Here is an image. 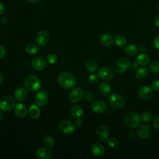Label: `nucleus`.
Returning a JSON list of instances; mask_svg holds the SVG:
<instances>
[{"label": "nucleus", "mask_w": 159, "mask_h": 159, "mask_svg": "<svg viewBox=\"0 0 159 159\" xmlns=\"http://www.w3.org/2000/svg\"><path fill=\"white\" fill-rule=\"evenodd\" d=\"M137 133L139 137L145 139L148 138L150 136L152 130L149 126L147 125H140L137 130Z\"/></svg>", "instance_id": "obj_15"}, {"label": "nucleus", "mask_w": 159, "mask_h": 159, "mask_svg": "<svg viewBox=\"0 0 159 159\" xmlns=\"http://www.w3.org/2000/svg\"><path fill=\"white\" fill-rule=\"evenodd\" d=\"M100 42L102 45L109 47L111 46L113 42V37L109 34H104L101 37Z\"/></svg>", "instance_id": "obj_21"}, {"label": "nucleus", "mask_w": 159, "mask_h": 159, "mask_svg": "<svg viewBox=\"0 0 159 159\" xmlns=\"http://www.w3.org/2000/svg\"><path fill=\"white\" fill-rule=\"evenodd\" d=\"M83 109L79 106H74L71 110V115L74 118L80 117L83 116Z\"/></svg>", "instance_id": "obj_27"}, {"label": "nucleus", "mask_w": 159, "mask_h": 159, "mask_svg": "<svg viewBox=\"0 0 159 159\" xmlns=\"http://www.w3.org/2000/svg\"><path fill=\"white\" fill-rule=\"evenodd\" d=\"M48 101V95L44 91L38 92L35 96V102L39 106H45Z\"/></svg>", "instance_id": "obj_14"}, {"label": "nucleus", "mask_w": 159, "mask_h": 159, "mask_svg": "<svg viewBox=\"0 0 159 159\" xmlns=\"http://www.w3.org/2000/svg\"><path fill=\"white\" fill-rule=\"evenodd\" d=\"M150 61L149 57L145 53H140L137 57V63L142 66H145L148 64Z\"/></svg>", "instance_id": "obj_25"}, {"label": "nucleus", "mask_w": 159, "mask_h": 159, "mask_svg": "<svg viewBox=\"0 0 159 159\" xmlns=\"http://www.w3.org/2000/svg\"><path fill=\"white\" fill-rule=\"evenodd\" d=\"M3 81V76L0 73V83Z\"/></svg>", "instance_id": "obj_47"}, {"label": "nucleus", "mask_w": 159, "mask_h": 159, "mask_svg": "<svg viewBox=\"0 0 159 159\" xmlns=\"http://www.w3.org/2000/svg\"><path fill=\"white\" fill-rule=\"evenodd\" d=\"M86 67L89 72H95L98 68V64L94 60H89L86 64Z\"/></svg>", "instance_id": "obj_26"}, {"label": "nucleus", "mask_w": 159, "mask_h": 159, "mask_svg": "<svg viewBox=\"0 0 159 159\" xmlns=\"http://www.w3.org/2000/svg\"><path fill=\"white\" fill-rule=\"evenodd\" d=\"M4 12V5L0 2V15H2Z\"/></svg>", "instance_id": "obj_44"}, {"label": "nucleus", "mask_w": 159, "mask_h": 159, "mask_svg": "<svg viewBox=\"0 0 159 159\" xmlns=\"http://www.w3.org/2000/svg\"><path fill=\"white\" fill-rule=\"evenodd\" d=\"M98 90L101 94L103 95H107L111 92V88L108 83L106 82H102L99 84Z\"/></svg>", "instance_id": "obj_23"}, {"label": "nucleus", "mask_w": 159, "mask_h": 159, "mask_svg": "<svg viewBox=\"0 0 159 159\" xmlns=\"http://www.w3.org/2000/svg\"><path fill=\"white\" fill-rule=\"evenodd\" d=\"M14 96L17 101H25L28 97L27 91L23 88H18L14 92Z\"/></svg>", "instance_id": "obj_19"}, {"label": "nucleus", "mask_w": 159, "mask_h": 159, "mask_svg": "<svg viewBox=\"0 0 159 159\" xmlns=\"http://www.w3.org/2000/svg\"><path fill=\"white\" fill-rule=\"evenodd\" d=\"M130 63L129 60L126 58H120L118 59L114 65V70L118 74H121L124 73L128 68L130 66Z\"/></svg>", "instance_id": "obj_4"}, {"label": "nucleus", "mask_w": 159, "mask_h": 159, "mask_svg": "<svg viewBox=\"0 0 159 159\" xmlns=\"http://www.w3.org/2000/svg\"><path fill=\"white\" fill-rule=\"evenodd\" d=\"M5 55H6L5 48L2 46L0 45V58H3L5 56Z\"/></svg>", "instance_id": "obj_41"}, {"label": "nucleus", "mask_w": 159, "mask_h": 159, "mask_svg": "<svg viewBox=\"0 0 159 159\" xmlns=\"http://www.w3.org/2000/svg\"><path fill=\"white\" fill-rule=\"evenodd\" d=\"M83 96V91L80 88H75L70 93L69 99L71 102L76 103L81 101Z\"/></svg>", "instance_id": "obj_11"}, {"label": "nucleus", "mask_w": 159, "mask_h": 159, "mask_svg": "<svg viewBox=\"0 0 159 159\" xmlns=\"http://www.w3.org/2000/svg\"><path fill=\"white\" fill-rule=\"evenodd\" d=\"M2 117H3V115H2V112L0 111V121L1 120V119H2Z\"/></svg>", "instance_id": "obj_48"}, {"label": "nucleus", "mask_w": 159, "mask_h": 159, "mask_svg": "<svg viewBox=\"0 0 159 159\" xmlns=\"http://www.w3.org/2000/svg\"><path fill=\"white\" fill-rule=\"evenodd\" d=\"M57 60H58L57 55L54 53H49L47 57V61L50 64L55 63L57 61Z\"/></svg>", "instance_id": "obj_34"}, {"label": "nucleus", "mask_w": 159, "mask_h": 159, "mask_svg": "<svg viewBox=\"0 0 159 159\" xmlns=\"http://www.w3.org/2000/svg\"><path fill=\"white\" fill-rule=\"evenodd\" d=\"M114 42L117 45L122 47L126 45L127 39L123 35H117L114 37Z\"/></svg>", "instance_id": "obj_29"}, {"label": "nucleus", "mask_w": 159, "mask_h": 159, "mask_svg": "<svg viewBox=\"0 0 159 159\" xmlns=\"http://www.w3.org/2000/svg\"><path fill=\"white\" fill-rule=\"evenodd\" d=\"M49 40L48 34L45 30L39 31L35 36V42L40 47L46 45Z\"/></svg>", "instance_id": "obj_8"}, {"label": "nucleus", "mask_w": 159, "mask_h": 159, "mask_svg": "<svg viewBox=\"0 0 159 159\" xmlns=\"http://www.w3.org/2000/svg\"><path fill=\"white\" fill-rule=\"evenodd\" d=\"M152 88L154 91H159V80H154L152 83Z\"/></svg>", "instance_id": "obj_38"}, {"label": "nucleus", "mask_w": 159, "mask_h": 159, "mask_svg": "<svg viewBox=\"0 0 159 159\" xmlns=\"http://www.w3.org/2000/svg\"><path fill=\"white\" fill-rule=\"evenodd\" d=\"M107 144L111 147H116L118 145V141L116 138L111 137L107 139Z\"/></svg>", "instance_id": "obj_35"}, {"label": "nucleus", "mask_w": 159, "mask_h": 159, "mask_svg": "<svg viewBox=\"0 0 159 159\" xmlns=\"http://www.w3.org/2000/svg\"><path fill=\"white\" fill-rule=\"evenodd\" d=\"M92 152L96 156H102L104 153V148L99 143L96 142L91 145Z\"/></svg>", "instance_id": "obj_20"}, {"label": "nucleus", "mask_w": 159, "mask_h": 159, "mask_svg": "<svg viewBox=\"0 0 159 159\" xmlns=\"http://www.w3.org/2000/svg\"><path fill=\"white\" fill-rule=\"evenodd\" d=\"M154 22H155V25H156L157 27H159V14H158V15L155 17V19H154Z\"/></svg>", "instance_id": "obj_43"}, {"label": "nucleus", "mask_w": 159, "mask_h": 159, "mask_svg": "<svg viewBox=\"0 0 159 159\" xmlns=\"http://www.w3.org/2000/svg\"><path fill=\"white\" fill-rule=\"evenodd\" d=\"M36 157L39 159H50L52 157L50 149L47 147H42L36 152Z\"/></svg>", "instance_id": "obj_17"}, {"label": "nucleus", "mask_w": 159, "mask_h": 159, "mask_svg": "<svg viewBox=\"0 0 159 159\" xmlns=\"http://www.w3.org/2000/svg\"><path fill=\"white\" fill-rule=\"evenodd\" d=\"M153 125L154 127L157 129H159V116L157 117L154 120H153Z\"/></svg>", "instance_id": "obj_42"}, {"label": "nucleus", "mask_w": 159, "mask_h": 159, "mask_svg": "<svg viewBox=\"0 0 159 159\" xmlns=\"http://www.w3.org/2000/svg\"><path fill=\"white\" fill-rule=\"evenodd\" d=\"M29 114L31 118L35 119L39 117L40 111L39 107L37 105L33 104L30 106V107L29 109Z\"/></svg>", "instance_id": "obj_24"}, {"label": "nucleus", "mask_w": 159, "mask_h": 159, "mask_svg": "<svg viewBox=\"0 0 159 159\" xmlns=\"http://www.w3.org/2000/svg\"><path fill=\"white\" fill-rule=\"evenodd\" d=\"M27 107L24 104L19 103L16 106L15 109H14V113L17 117L22 118L25 117L27 114Z\"/></svg>", "instance_id": "obj_18"}, {"label": "nucleus", "mask_w": 159, "mask_h": 159, "mask_svg": "<svg viewBox=\"0 0 159 159\" xmlns=\"http://www.w3.org/2000/svg\"><path fill=\"white\" fill-rule=\"evenodd\" d=\"M153 45L157 49L159 50V34L155 37L153 40Z\"/></svg>", "instance_id": "obj_39"}, {"label": "nucleus", "mask_w": 159, "mask_h": 159, "mask_svg": "<svg viewBox=\"0 0 159 159\" xmlns=\"http://www.w3.org/2000/svg\"><path fill=\"white\" fill-rule=\"evenodd\" d=\"M125 53L129 57H134L138 53V48L133 44L127 45L125 48Z\"/></svg>", "instance_id": "obj_22"}, {"label": "nucleus", "mask_w": 159, "mask_h": 159, "mask_svg": "<svg viewBox=\"0 0 159 159\" xmlns=\"http://www.w3.org/2000/svg\"><path fill=\"white\" fill-rule=\"evenodd\" d=\"M98 76L104 81H110L112 79L114 74L110 68L102 67L98 70Z\"/></svg>", "instance_id": "obj_7"}, {"label": "nucleus", "mask_w": 159, "mask_h": 159, "mask_svg": "<svg viewBox=\"0 0 159 159\" xmlns=\"http://www.w3.org/2000/svg\"><path fill=\"white\" fill-rule=\"evenodd\" d=\"M88 81L91 84H96L98 81V76L95 74L90 75L88 77Z\"/></svg>", "instance_id": "obj_36"}, {"label": "nucleus", "mask_w": 159, "mask_h": 159, "mask_svg": "<svg viewBox=\"0 0 159 159\" xmlns=\"http://www.w3.org/2000/svg\"><path fill=\"white\" fill-rule=\"evenodd\" d=\"M153 118V116L151 112H143L142 114H141V116H140V119H141V120L144 122H149L152 120Z\"/></svg>", "instance_id": "obj_33"}, {"label": "nucleus", "mask_w": 159, "mask_h": 159, "mask_svg": "<svg viewBox=\"0 0 159 159\" xmlns=\"http://www.w3.org/2000/svg\"><path fill=\"white\" fill-rule=\"evenodd\" d=\"M148 74V70L147 68H140L135 72V76L139 80H143L145 78Z\"/></svg>", "instance_id": "obj_28"}, {"label": "nucleus", "mask_w": 159, "mask_h": 159, "mask_svg": "<svg viewBox=\"0 0 159 159\" xmlns=\"http://www.w3.org/2000/svg\"><path fill=\"white\" fill-rule=\"evenodd\" d=\"M124 120L127 127L133 129L139 125L140 124L141 119L140 117H139V116H138L136 113L129 112L124 116Z\"/></svg>", "instance_id": "obj_3"}, {"label": "nucleus", "mask_w": 159, "mask_h": 159, "mask_svg": "<svg viewBox=\"0 0 159 159\" xmlns=\"http://www.w3.org/2000/svg\"><path fill=\"white\" fill-rule=\"evenodd\" d=\"M29 1L32 3H38L40 1V0H29Z\"/></svg>", "instance_id": "obj_46"}, {"label": "nucleus", "mask_w": 159, "mask_h": 159, "mask_svg": "<svg viewBox=\"0 0 159 159\" xmlns=\"http://www.w3.org/2000/svg\"><path fill=\"white\" fill-rule=\"evenodd\" d=\"M59 85L65 89H70L74 87L76 83V78L68 72L61 73L57 79Z\"/></svg>", "instance_id": "obj_1"}, {"label": "nucleus", "mask_w": 159, "mask_h": 159, "mask_svg": "<svg viewBox=\"0 0 159 159\" xmlns=\"http://www.w3.org/2000/svg\"><path fill=\"white\" fill-rule=\"evenodd\" d=\"M96 136L97 139L102 142L107 140L109 137V130L104 125H99L96 130Z\"/></svg>", "instance_id": "obj_10"}, {"label": "nucleus", "mask_w": 159, "mask_h": 159, "mask_svg": "<svg viewBox=\"0 0 159 159\" xmlns=\"http://www.w3.org/2000/svg\"><path fill=\"white\" fill-rule=\"evenodd\" d=\"M76 119H75V122H74V125H75V127H80V126H81L82 124H83V120L80 118H79V117L76 118Z\"/></svg>", "instance_id": "obj_40"}, {"label": "nucleus", "mask_w": 159, "mask_h": 159, "mask_svg": "<svg viewBox=\"0 0 159 159\" xmlns=\"http://www.w3.org/2000/svg\"><path fill=\"white\" fill-rule=\"evenodd\" d=\"M158 58H159V52H158Z\"/></svg>", "instance_id": "obj_50"}, {"label": "nucleus", "mask_w": 159, "mask_h": 159, "mask_svg": "<svg viewBox=\"0 0 159 159\" xmlns=\"http://www.w3.org/2000/svg\"><path fill=\"white\" fill-rule=\"evenodd\" d=\"M25 88L30 91H37L42 87V83L39 77L35 75L28 76L25 80Z\"/></svg>", "instance_id": "obj_2"}, {"label": "nucleus", "mask_w": 159, "mask_h": 159, "mask_svg": "<svg viewBox=\"0 0 159 159\" xmlns=\"http://www.w3.org/2000/svg\"><path fill=\"white\" fill-rule=\"evenodd\" d=\"M1 22L3 23V24H6V22H7V18L3 17V18L1 19Z\"/></svg>", "instance_id": "obj_45"}, {"label": "nucleus", "mask_w": 159, "mask_h": 159, "mask_svg": "<svg viewBox=\"0 0 159 159\" xmlns=\"http://www.w3.org/2000/svg\"><path fill=\"white\" fill-rule=\"evenodd\" d=\"M91 110L95 113H102L106 109V104L102 101H95L91 106Z\"/></svg>", "instance_id": "obj_16"}, {"label": "nucleus", "mask_w": 159, "mask_h": 159, "mask_svg": "<svg viewBox=\"0 0 159 159\" xmlns=\"http://www.w3.org/2000/svg\"><path fill=\"white\" fill-rule=\"evenodd\" d=\"M32 67L37 71H41L45 68L47 66V61L43 58L37 57L32 60L31 62Z\"/></svg>", "instance_id": "obj_13"}, {"label": "nucleus", "mask_w": 159, "mask_h": 159, "mask_svg": "<svg viewBox=\"0 0 159 159\" xmlns=\"http://www.w3.org/2000/svg\"><path fill=\"white\" fill-rule=\"evenodd\" d=\"M59 128L60 131L65 134H72L75 128V125L69 120H63L60 123Z\"/></svg>", "instance_id": "obj_9"}, {"label": "nucleus", "mask_w": 159, "mask_h": 159, "mask_svg": "<svg viewBox=\"0 0 159 159\" xmlns=\"http://www.w3.org/2000/svg\"><path fill=\"white\" fill-rule=\"evenodd\" d=\"M150 70L154 73H159V60H154L150 63Z\"/></svg>", "instance_id": "obj_32"}, {"label": "nucleus", "mask_w": 159, "mask_h": 159, "mask_svg": "<svg viewBox=\"0 0 159 159\" xmlns=\"http://www.w3.org/2000/svg\"><path fill=\"white\" fill-rule=\"evenodd\" d=\"M84 98H85V99L88 101H91L94 98V95L93 94L89 91H86L85 92V94H84Z\"/></svg>", "instance_id": "obj_37"}, {"label": "nucleus", "mask_w": 159, "mask_h": 159, "mask_svg": "<svg viewBox=\"0 0 159 159\" xmlns=\"http://www.w3.org/2000/svg\"><path fill=\"white\" fill-rule=\"evenodd\" d=\"M1 22V18H0V23Z\"/></svg>", "instance_id": "obj_51"}, {"label": "nucleus", "mask_w": 159, "mask_h": 159, "mask_svg": "<svg viewBox=\"0 0 159 159\" xmlns=\"http://www.w3.org/2000/svg\"><path fill=\"white\" fill-rule=\"evenodd\" d=\"M109 102L115 109H120L124 105L125 101L124 98L117 93H114L109 97Z\"/></svg>", "instance_id": "obj_6"}, {"label": "nucleus", "mask_w": 159, "mask_h": 159, "mask_svg": "<svg viewBox=\"0 0 159 159\" xmlns=\"http://www.w3.org/2000/svg\"><path fill=\"white\" fill-rule=\"evenodd\" d=\"M15 100L12 96H5L0 100V109L5 112L10 111L15 105Z\"/></svg>", "instance_id": "obj_5"}, {"label": "nucleus", "mask_w": 159, "mask_h": 159, "mask_svg": "<svg viewBox=\"0 0 159 159\" xmlns=\"http://www.w3.org/2000/svg\"><path fill=\"white\" fill-rule=\"evenodd\" d=\"M42 142L47 147H52L55 145V141L53 138L49 135H46L43 137V138L42 139Z\"/></svg>", "instance_id": "obj_31"}, {"label": "nucleus", "mask_w": 159, "mask_h": 159, "mask_svg": "<svg viewBox=\"0 0 159 159\" xmlns=\"http://www.w3.org/2000/svg\"><path fill=\"white\" fill-rule=\"evenodd\" d=\"M153 92L152 89H151L149 86H143L139 88L138 91L139 96L144 100L150 99L153 96Z\"/></svg>", "instance_id": "obj_12"}, {"label": "nucleus", "mask_w": 159, "mask_h": 159, "mask_svg": "<svg viewBox=\"0 0 159 159\" xmlns=\"http://www.w3.org/2000/svg\"><path fill=\"white\" fill-rule=\"evenodd\" d=\"M158 10L159 11V3H158Z\"/></svg>", "instance_id": "obj_49"}, {"label": "nucleus", "mask_w": 159, "mask_h": 159, "mask_svg": "<svg viewBox=\"0 0 159 159\" xmlns=\"http://www.w3.org/2000/svg\"><path fill=\"white\" fill-rule=\"evenodd\" d=\"M39 48V47L34 43H30L27 45L25 47V52L29 55H34L38 52Z\"/></svg>", "instance_id": "obj_30"}]
</instances>
